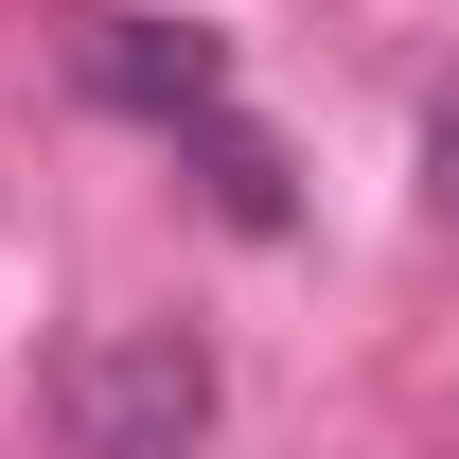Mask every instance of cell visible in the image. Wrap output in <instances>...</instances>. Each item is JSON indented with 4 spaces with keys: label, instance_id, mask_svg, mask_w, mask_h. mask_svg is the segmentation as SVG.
Wrapping results in <instances>:
<instances>
[{
    "label": "cell",
    "instance_id": "cell-1",
    "mask_svg": "<svg viewBox=\"0 0 459 459\" xmlns=\"http://www.w3.org/2000/svg\"><path fill=\"white\" fill-rule=\"evenodd\" d=\"M36 406H54L71 459H177L195 424H212V353L177 336V318H124V336H71Z\"/></svg>",
    "mask_w": 459,
    "mask_h": 459
},
{
    "label": "cell",
    "instance_id": "cell-2",
    "mask_svg": "<svg viewBox=\"0 0 459 459\" xmlns=\"http://www.w3.org/2000/svg\"><path fill=\"white\" fill-rule=\"evenodd\" d=\"M89 89H107V107H142V124H230L212 36H160V18H107V36H89Z\"/></svg>",
    "mask_w": 459,
    "mask_h": 459
},
{
    "label": "cell",
    "instance_id": "cell-3",
    "mask_svg": "<svg viewBox=\"0 0 459 459\" xmlns=\"http://www.w3.org/2000/svg\"><path fill=\"white\" fill-rule=\"evenodd\" d=\"M424 177H442V195H459V89H442V107H424Z\"/></svg>",
    "mask_w": 459,
    "mask_h": 459
}]
</instances>
